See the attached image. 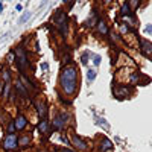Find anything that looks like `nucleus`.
Instances as JSON below:
<instances>
[{"label":"nucleus","mask_w":152,"mask_h":152,"mask_svg":"<svg viewBox=\"0 0 152 152\" xmlns=\"http://www.w3.org/2000/svg\"><path fill=\"white\" fill-rule=\"evenodd\" d=\"M35 108H37V114L41 120H44L47 117V113H49V108H47V104L43 102V100H37L35 102Z\"/></svg>","instance_id":"6e6552de"},{"label":"nucleus","mask_w":152,"mask_h":152,"mask_svg":"<svg viewBox=\"0 0 152 152\" xmlns=\"http://www.w3.org/2000/svg\"><path fill=\"white\" fill-rule=\"evenodd\" d=\"M9 90H11V85L9 84H5L3 85V97H8L9 96Z\"/></svg>","instance_id":"a878e982"},{"label":"nucleus","mask_w":152,"mask_h":152,"mask_svg":"<svg viewBox=\"0 0 152 152\" xmlns=\"http://www.w3.org/2000/svg\"><path fill=\"white\" fill-rule=\"evenodd\" d=\"M3 149L5 151H15L18 148V137L17 134H8L3 140Z\"/></svg>","instance_id":"20e7f679"},{"label":"nucleus","mask_w":152,"mask_h":152,"mask_svg":"<svg viewBox=\"0 0 152 152\" xmlns=\"http://www.w3.org/2000/svg\"><path fill=\"white\" fill-rule=\"evenodd\" d=\"M31 15H32V14H31V12H29V11H26V12H24V14L21 15V18L18 20V24H23L24 21H28V20L31 18Z\"/></svg>","instance_id":"4be33fe9"},{"label":"nucleus","mask_w":152,"mask_h":152,"mask_svg":"<svg viewBox=\"0 0 152 152\" xmlns=\"http://www.w3.org/2000/svg\"><path fill=\"white\" fill-rule=\"evenodd\" d=\"M120 32H122V34H126V32H128V28H126V24H122V26H120Z\"/></svg>","instance_id":"c756f323"},{"label":"nucleus","mask_w":152,"mask_h":152,"mask_svg":"<svg viewBox=\"0 0 152 152\" xmlns=\"http://www.w3.org/2000/svg\"><path fill=\"white\" fill-rule=\"evenodd\" d=\"M15 90H17V91L21 94V97H24V99H29V91H28L26 88H24V87L20 84V81L15 84Z\"/></svg>","instance_id":"dca6fc26"},{"label":"nucleus","mask_w":152,"mask_h":152,"mask_svg":"<svg viewBox=\"0 0 152 152\" xmlns=\"http://www.w3.org/2000/svg\"><path fill=\"white\" fill-rule=\"evenodd\" d=\"M20 84H21L24 88H26V90H35V88H37L35 84L29 81L28 76H24V75H21V73H20Z\"/></svg>","instance_id":"f8f14e48"},{"label":"nucleus","mask_w":152,"mask_h":152,"mask_svg":"<svg viewBox=\"0 0 152 152\" xmlns=\"http://www.w3.org/2000/svg\"><path fill=\"white\" fill-rule=\"evenodd\" d=\"M3 85H5V84H2V82H0V94H2V90H3Z\"/></svg>","instance_id":"72a5a7b5"},{"label":"nucleus","mask_w":152,"mask_h":152,"mask_svg":"<svg viewBox=\"0 0 152 152\" xmlns=\"http://www.w3.org/2000/svg\"><path fill=\"white\" fill-rule=\"evenodd\" d=\"M53 24L55 28L59 31L61 35L67 37V32H69V18H67V14L64 9H58L56 14L53 15Z\"/></svg>","instance_id":"f03ea898"},{"label":"nucleus","mask_w":152,"mask_h":152,"mask_svg":"<svg viewBox=\"0 0 152 152\" xmlns=\"http://www.w3.org/2000/svg\"><path fill=\"white\" fill-rule=\"evenodd\" d=\"M140 50L142 53L146 55V56H152V43L148 41V40H140Z\"/></svg>","instance_id":"9d476101"},{"label":"nucleus","mask_w":152,"mask_h":152,"mask_svg":"<svg viewBox=\"0 0 152 152\" xmlns=\"http://www.w3.org/2000/svg\"><path fill=\"white\" fill-rule=\"evenodd\" d=\"M41 69H43V70H47V69H49V64H47V62H43V64H41Z\"/></svg>","instance_id":"7c9ffc66"},{"label":"nucleus","mask_w":152,"mask_h":152,"mask_svg":"<svg viewBox=\"0 0 152 152\" xmlns=\"http://www.w3.org/2000/svg\"><path fill=\"white\" fill-rule=\"evenodd\" d=\"M15 9H17L18 12H20V11H23V5H17V6H15Z\"/></svg>","instance_id":"473e14b6"},{"label":"nucleus","mask_w":152,"mask_h":152,"mask_svg":"<svg viewBox=\"0 0 152 152\" xmlns=\"http://www.w3.org/2000/svg\"><path fill=\"white\" fill-rule=\"evenodd\" d=\"M67 114H62V113H59V114H56L55 116V119L52 120V126H53V129H56V131H59V129H62L64 126L67 125Z\"/></svg>","instance_id":"0eeeda50"},{"label":"nucleus","mask_w":152,"mask_h":152,"mask_svg":"<svg viewBox=\"0 0 152 152\" xmlns=\"http://www.w3.org/2000/svg\"><path fill=\"white\" fill-rule=\"evenodd\" d=\"M14 123H15V131H23L28 126V117L24 114H18L17 119L14 120Z\"/></svg>","instance_id":"1a4fd4ad"},{"label":"nucleus","mask_w":152,"mask_h":152,"mask_svg":"<svg viewBox=\"0 0 152 152\" xmlns=\"http://www.w3.org/2000/svg\"><path fill=\"white\" fill-rule=\"evenodd\" d=\"M14 132H15V123H14V120H12L8 125V134H14Z\"/></svg>","instance_id":"393cba45"},{"label":"nucleus","mask_w":152,"mask_h":152,"mask_svg":"<svg viewBox=\"0 0 152 152\" xmlns=\"http://www.w3.org/2000/svg\"><path fill=\"white\" fill-rule=\"evenodd\" d=\"M131 93H132V88L126 87V85H114L113 88V94L117 99H126L131 96Z\"/></svg>","instance_id":"39448f33"},{"label":"nucleus","mask_w":152,"mask_h":152,"mask_svg":"<svg viewBox=\"0 0 152 152\" xmlns=\"http://www.w3.org/2000/svg\"><path fill=\"white\" fill-rule=\"evenodd\" d=\"M113 149V142L107 137H102V140H100V145H99V151L100 152H107V151H111Z\"/></svg>","instance_id":"9b49d317"},{"label":"nucleus","mask_w":152,"mask_h":152,"mask_svg":"<svg viewBox=\"0 0 152 152\" xmlns=\"http://www.w3.org/2000/svg\"><path fill=\"white\" fill-rule=\"evenodd\" d=\"M37 129H38V132H41V134H47L49 132V129H50V125H49V120H41V122H38V125H37Z\"/></svg>","instance_id":"ddd939ff"},{"label":"nucleus","mask_w":152,"mask_h":152,"mask_svg":"<svg viewBox=\"0 0 152 152\" xmlns=\"http://www.w3.org/2000/svg\"><path fill=\"white\" fill-rule=\"evenodd\" d=\"M131 12H132V9L129 8L128 2H125V3L122 5V8H120V14H122V17H126V15H131Z\"/></svg>","instance_id":"a211bd4d"},{"label":"nucleus","mask_w":152,"mask_h":152,"mask_svg":"<svg viewBox=\"0 0 152 152\" xmlns=\"http://www.w3.org/2000/svg\"><path fill=\"white\" fill-rule=\"evenodd\" d=\"M2 78H3V82L5 84H9V81H11V72L9 70H3Z\"/></svg>","instance_id":"5701e85b"},{"label":"nucleus","mask_w":152,"mask_h":152,"mask_svg":"<svg viewBox=\"0 0 152 152\" xmlns=\"http://www.w3.org/2000/svg\"><path fill=\"white\" fill-rule=\"evenodd\" d=\"M12 59H15V53H14V50H11V52L8 53V61L12 62Z\"/></svg>","instance_id":"cd10ccee"},{"label":"nucleus","mask_w":152,"mask_h":152,"mask_svg":"<svg viewBox=\"0 0 152 152\" xmlns=\"http://www.w3.org/2000/svg\"><path fill=\"white\" fill-rule=\"evenodd\" d=\"M69 135H70L72 145H73L76 149H79V151H87V149H88V143L84 140L82 137H79L78 134H75V132H70Z\"/></svg>","instance_id":"423d86ee"},{"label":"nucleus","mask_w":152,"mask_h":152,"mask_svg":"<svg viewBox=\"0 0 152 152\" xmlns=\"http://www.w3.org/2000/svg\"><path fill=\"white\" fill-rule=\"evenodd\" d=\"M123 21H125V23H128L129 26H132V28L137 26V20H135L132 15H126V17H123ZM125 23H123V24H125Z\"/></svg>","instance_id":"6ab92c4d"},{"label":"nucleus","mask_w":152,"mask_h":152,"mask_svg":"<svg viewBox=\"0 0 152 152\" xmlns=\"http://www.w3.org/2000/svg\"><path fill=\"white\" fill-rule=\"evenodd\" d=\"M14 53H15V64H17L18 70H20L21 75H23V72L29 67V61H28L26 50H24L23 44H18V46L15 47V52H14Z\"/></svg>","instance_id":"7ed1b4c3"},{"label":"nucleus","mask_w":152,"mask_h":152,"mask_svg":"<svg viewBox=\"0 0 152 152\" xmlns=\"http://www.w3.org/2000/svg\"><path fill=\"white\" fill-rule=\"evenodd\" d=\"M97 21H99V18L96 17V11H93V14H91V17L88 18L87 21H85V24H87L88 28H93V26H96V24H97Z\"/></svg>","instance_id":"f3484780"},{"label":"nucleus","mask_w":152,"mask_h":152,"mask_svg":"<svg viewBox=\"0 0 152 152\" xmlns=\"http://www.w3.org/2000/svg\"><path fill=\"white\" fill-rule=\"evenodd\" d=\"M96 75H97V73H96V70L90 69V70L87 72V81H88V82H93V81L96 79Z\"/></svg>","instance_id":"aec40b11"},{"label":"nucleus","mask_w":152,"mask_h":152,"mask_svg":"<svg viewBox=\"0 0 152 152\" xmlns=\"http://www.w3.org/2000/svg\"><path fill=\"white\" fill-rule=\"evenodd\" d=\"M145 32L146 34H152V24H148V26L145 28Z\"/></svg>","instance_id":"c85d7f7f"},{"label":"nucleus","mask_w":152,"mask_h":152,"mask_svg":"<svg viewBox=\"0 0 152 152\" xmlns=\"http://www.w3.org/2000/svg\"><path fill=\"white\" fill-rule=\"evenodd\" d=\"M96 28H97V31H99V34H100V35H108V34H110L108 26H107V23H105L104 20H99V21H97V24H96Z\"/></svg>","instance_id":"4468645a"},{"label":"nucleus","mask_w":152,"mask_h":152,"mask_svg":"<svg viewBox=\"0 0 152 152\" xmlns=\"http://www.w3.org/2000/svg\"><path fill=\"white\" fill-rule=\"evenodd\" d=\"M61 152H76V151H73V149H69V148H64Z\"/></svg>","instance_id":"2f4dec72"},{"label":"nucleus","mask_w":152,"mask_h":152,"mask_svg":"<svg viewBox=\"0 0 152 152\" xmlns=\"http://www.w3.org/2000/svg\"><path fill=\"white\" fill-rule=\"evenodd\" d=\"M88 59H90V52H84L81 55V62H82V66H87L88 64Z\"/></svg>","instance_id":"412c9836"},{"label":"nucleus","mask_w":152,"mask_h":152,"mask_svg":"<svg viewBox=\"0 0 152 152\" xmlns=\"http://www.w3.org/2000/svg\"><path fill=\"white\" fill-rule=\"evenodd\" d=\"M31 145V135L29 134H24L18 138V146L20 148H28Z\"/></svg>","instance_id":"2eb2a0df"},{"label":"nucleus","mask_w":152,"mask_h":152,"mask_svg":"<svg viewBox=\"0 0 152 152\" xmlns=\"http://www.w3.org/2000/svg\"><path fill=\"white\" fill-rule=\"evenodd\" d=\"M59 87L67 97H72L78 91V67L70 64L64 66L59 75Z\"/></svg>","instance_id":"f257e3e1"},{"label":"nucleus","mask_w":152,"mask_h":152,"mask_svg":"<svg viewBox=\"0 0 152 152\" xmlns=\"http://www.w3.org/2000/svg\"><path fill=\"white\" fill-rule=\"evenodd\" d=\"M97 125L104 126L105 129H108V128H110V126H108V123H107V120H105V119H102V117H97Z\"/></svg>","instance_id":"b1692460"},{"label":"nucleus","mask_w":152,"mask_h":152,"mask_svg":"<svg viewBox=\"0 0 152 152\" xmlns=\"http://www.w3.org/2000/svg\"><path fill=\"white\" fill-rule=\"evenodd\" d=\"M100 61H102V58H100L99 55H93V64H94L96 67L100 64Z\"/></svg>","instance_id":"bb28decb"}]
</instances>
